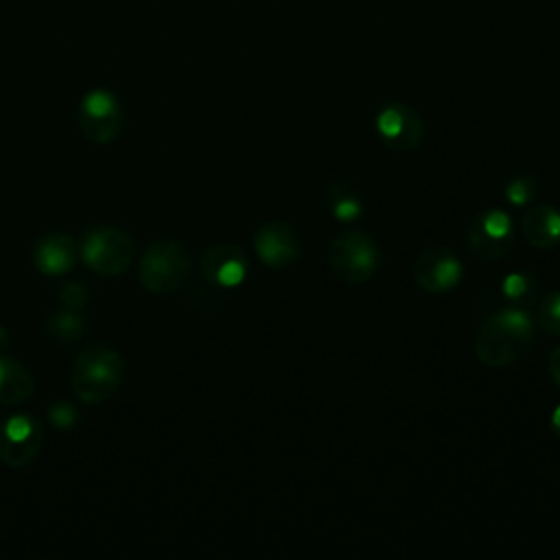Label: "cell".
Returning <instances> with one entry per match:
<instances>
[{"label": "cell", "mask_w": 560, "mask_h": 560, "mask_svg": "<svg viewBox=\"0 0 560 560\" xmlns=\"http://www.w3.org/2000/svg\"><path fill=\"white\" fill-rule=\"evenodd\" d=\"M536 195V179L527 173L523 175H516L508 186H505V199L512 203V206H525L534 199Z\"/></svg>", "instance_id": "cell-20"}, {"label": "cell", "mask_w": 560, "mask_h": 560, "mask_svg": "<svg viewBox=\"0 0 560 560\" xmlns=\"http://www.w3.org/2000/svg\"><path fill=\"white\" fill-rule=\"evenodd\" d=\"M378 247L361 230H343L328 245V265L332 276L343 284H361L378 267Z\"/></svg>", "instance_id": "cell-4"}, {"label": "cell", "mask_w": 560, "mask_h": 560, "mask_svg": "<svg viewBox=\"0 0 560 560\" xmlns=\"http://www.w3.org/2000/svg\"><path fill=\"white\" fill-rule=\"evenodd\" d=\"M77 258L74 241L66 234H48L42 241H37L33 260L35 267L46 276H61L72 269Z\"/></svg>", "instance_id": "cell-13"}, {"label": "cell", "mask_w": 560, "mask_h": 560, "mask_svg": "<svg viewBox=\"0 0 560 560\" xmlns=\"http://www.w3.org/2000/svg\"><path fill=\"white\" fill-rule=\"evenodd\" d=\"M501 293L510 302V306H521L536 293V282L527 273H508L501 282ZM523 308V306H521Z\"/></svg>", "instance_id": "cell-18"}, {"label": "cell", "mask_w": 560, "mask_h": 560, "mask_svg": "<svg viewBox=\"0 0 560 560\" xmlns=\"http://www.w3.org/2000/svg\"><path fill=\"white\" fill-rule=\"evenodd\" d=\"M326 201L330 206L332 217L337 221H343V223H350V221L359 219L361 212H363L361 195L348 182H332L326 190Z\"/></svg>", "instance_id": "cell-16"}, {"label": "cell", "mask_w": 560, "mask_h": 560, "mask_svg": "<svg viewBox=\"0 0 560 560\" xmlns=\"http://www.w3.org/2000/svg\"><path fill=\"white\" fill-rule=\"evenodd\" d=\"M549 374L553 383L560 387V346L553 348V352L549 354Z\"/></svg>", "instance_id": "cell-23"}, {"label": "cell", "mask_w": 560, "mask_h": 560, "mask_svg": "<svg viewBox=\"0 0 560 560\" xmlns=\"http://www.w3.org/2000/svg\"><path fill=\"white\" fill-rule=\"evenodd\" d=\"M538 328L551 337H560V291L545 295L536 311Z\"/></svg>", "instance_id": "cell-19"}, {"label": "cell", "mask_w": 560, "mask_h": 560, "mask_svg": "<svg viewBox=\"0 0 560 560\" xmlns=\"http://www.w3.org/2000/svg\"><path fill=\"white\" fill-rule=\"evenodd\" d=\"M42 444H44L42 427H37L33 433H28L24 438H9V435L0 433V459L9 468H22L39 455Z\"/></svg>", "instance_id": "cell-15"}, {"label": "cell", "mask_w": 560, "mask_h": 560, "mask_svg": "<svg viewBox=\"0 0 560 560\" xmlns=\"http://www.w3.org/2000/svg\"><path fill=\"white\" fill-rule=\"evenodd\" d=\"M201 269H203V276H206L208 282L230 289V287H236L245 280L247 258L234 245H225V243L223 245H212L203 254Z\"/></svg>", "instance_id": "cell-11"}, {"label": "cell", "mask_w": 560, "mask_h": 560, "mask_svg": "<svg viewBox=\"0 0 560 560\" xmlns=\"http://www.w3.org/2000/svg\"><path fill=\"white\" fill-rule=\"evenodd\" d=\"M534 339V322L521 306H505L477 330L475 354L486 368H505L518 361Z\"/></svg>", "instance_id": "cell-1"}, {"label": "cell", "mask_w": 560, "mask_h": 560, "mask_svg": "<svg viewBox=\"0 0 560 560\" xmlns=\"http://www.w3.org/2000/svg\"><path fill=\"white\" fill-rule=\"evenodd\" d=\"M378 138L394 151L407 153L418 149L424 136V125L418 112L405 103H385L374 118Z\"/></svg>", "instance_id": "cell-7"}, {"label": "cell", "mask_w": 560, "mask_h": 560, "mask_svg": "<svg viewBox=\"0 0 560 560\" xmlns=\"http://www.w3.org/2000/svg\"><path fill=\"white\" fill-rule=\"evenodd\" d=\"M551 429L560 435V405L553 409V413H551Z\"/></svg>", "instance_id": "cell-24"}, {"label": "cell", "mask_w": 560, "mask_h": 560, "mask_svg": "<svg viewBox=\"0 0 560 560\" xmlns=\"http://www.w3.org/2000/svg\"><path fill=\"white\" fill-rule=\"evenodd\" d=\"M79 125L90 140L101 144L112 142L122 127V114L116 98L105 90L90 92L81 103Z\"/></svg>", "instance_id": "cell-9"}, {"label": "cell", "mask_w": 560, "mask_h": 560, "mask_svg": "<svg viewBox=\"0 0 560 560\" xmlns=\"http://www.w3.org/2000/svg\"><path fill=\"white\" fill-rule=\"evenodd\" d=\"M48 418H50V422H52L55 427H59V429H68V427H72V424H74V420H77V411H74V407H70L68 402L59 400V402H55V405L48 409Z\"/></svg>", "instance_id": "cell-22"}, {"label": "cell", "mask_w": 560, "mask_h": 560, "mask_svg": "<svg viewBox=\"0 0 560 560\" xmlns=\"http://www.w3.org/2000/svg\"><path fill=\"white\" fill-rule=\"evenodd\" d=\"M35 389L33 374L13 359L0 357V405H22Z\"/></svg>", "instance_id": "cell-14"}, {"label": "cell", "mask_w": 560, "mask_h": 560, "mask_svg": "<svg viewBox=\"0 0 560 560\" xmlns=\"http://www.w3.org/2000/svg\"><path fill=\"white\" fill-rule=\"evenodd\" d=\"M466 243L475 258L492 262L503 258L514 243V228L508 212L499 208H488L479 212L468 230H466Z\"/></svg>", "instance_id": "cell-6"}, {"label": "cell", "mask_w": 560, "mask_h": 560, "mask_svg": "<svg viewBox=\"0 0 560 560\" xmlns=\"http://www.w3.org/2000/svg\"><path fill=\"white\" fill-rule=\"evenodd\" d=\"M59 300L66 308H83L88 304V289L79 282H66L61 289H59Z\"/></svg>", "instance_id": "cell-21"}, {"label": "cell", "mask_w": 560, "mask_h": 560, "mask_svg": "<svg viewBox=\"0 0 560 560\" xmlns=\"http://www.w3.org/2000/svg\"><path fill=\"white\" fill-rule=\"evenodd\" d=\"M125 376L122 357L107 346H90L81 350L72 363L70 385L79 400L98 405L109 400Z\"/></svg>", "instance_id": "cell-2"}, {"label": "cell", "mask_w": 560, "mask_h": 560, "mask_svg": "<svg viewBox=\"0 0 560 560\" xmlns=\"http://www.w3.org/2000/svg\"><path fill=\"white\" fill-rule=\"evenodd\" d=\"M254 247L258 258L273 269L293 265L302 252L298 232L284 221H269L260 225L254 234Z\"/></svg>", "instance_id": "cell-10"}, {"label": "cell", "mask_w": 560, "mask_h": 560, "mask_svg": "<svg viewBox=\"0 0 560 560\" xmlns=\"http://www.w3.org/2000/svg\"><path fill=\"white\" fill-rule=\"evenodd\" d=\"M192 269L188 249L179 241H155L140 258V282L147 291L166 295L184 287Z\"/></svg>", "instance_id": "cell-3"}, {"label": "cell", "mask_w": 560, "mask_h": 560, "mask_svg": "<svg viewBox=\"0 0 560 560\" xmlns=\"http://www.w3.org/2000/svg\"><path fill=\"white\" fill-rule=\"evenodd\" d=\"M7 348H9V332H7V328L0 326V354H2Z\"/></svg>", "instance_id": "cell-25"}, {"label": "cell", "mask_w": 560, "mask_h": 560, "mask_svg": "<svg viewBox=\"0 0 560 560\" xmlns=\"http://www.w3.org/2000/svg\"><path fill=\"white\" fill-rule=\"evenodd\" d=\"M523 238L538 249H551L560 243V210L553 206H532L521 219Z\"/></svg>", "instance_id": "cell-12"}, {"label": "cell", "mask_w": 560, "mask_h": 560, "mask_svg": "<svg viewBox=\"0 0 560 560\" xmlns=\"http://www.w3.org/2000/svg\"><path fill=\"white\" fill-rule=\"evenodd\" d=\"M83 328H85V319L79 313H74L72 308L57 311L48 317V332L52 339H57L61 343L77 341L83 335Z\"/></svg>", "instance_id": "cell-17"}, {"label": "cell", "mask_w": 560, "mask_h": 560, "mask_svg": "<svg viewBox=\"0 0 560 560\" xmlns=\"http://www.w3.org/2000/svg\"><path fill=\"white\" fill-rule=\"evenodd\" d=\"M413 280L427 293H446L459 284L464 267L459 258L442 245L424 247L413 262Z\"/></svg>", "instance_id": "cell-8"}, {"label": "cell", "mask_w": 560, "mask_h": 560, "mask_svg": "<svg viewBox=\"0 0 560 560\" xmlns=\"http://www.w3.org/2000/svg\"><path fill=\"white\" fill-rule=\"evenodd\" d=\"M133 241L118 228H94L83 245L81 256L90 269L101 276H118L133 260Z\"/></svg>", "instance_id": "cell-5"}]
</instances>
